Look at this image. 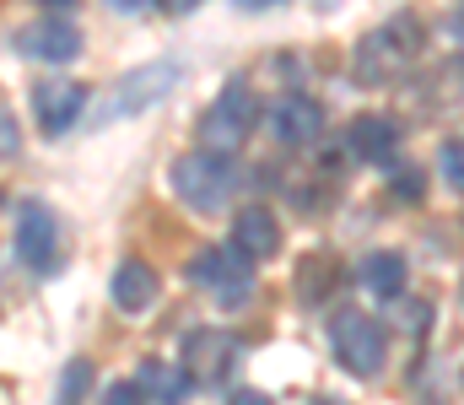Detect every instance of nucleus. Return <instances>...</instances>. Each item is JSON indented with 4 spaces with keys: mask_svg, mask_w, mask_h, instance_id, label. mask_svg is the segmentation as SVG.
Here are the masks:
<instances>
[{
    "mask_svg": "<svg viewBox=\"0 0 464 405\" xmlns=\"http://www.w3.org/2000/svg\"><path fill=\"white\" fill-rule=\"evenodd\" d=\"M421 22L416 16H389V22H378V27H367L362 38H356V49H351V76L362 82V87H389V82H400L416 60H421Z\"/></svg>",
    "mask_w": 464,
    "mask_h": 405,
    "instance_id": "nucleus-1",
    "label": "nucleus"
},
{
    "mask_svg": "<svg viewBox=\"0 0 464 405\" xmlns=\"http://www.w3.org/2000/svg\"><path fill=\"white\" fill-rule=\"evenodd\" d=\"M168 184H173V195H179L189 211L211 217V211L227 206L232 189H237V162H232L227 151L200 146V151H184V157L168 168Z\"/></svg>",
    "mask_w": 464,
    "mask_h": 405,
    "instance_id": "nucleus-2",
    "label": "nucleus"
},
{
    "mask_svg": "<svg viewBox=\"0 0 464 405\" xmlns=\"http://www.w3.org/2000/svg\"><path fill=\"white\" fill-rule=\"evenodd\" d=\"M330 341H335L341 368L356 373V379H372V373H383V362H389V335H383V324L367 319V313H356V308H341V313H335Z\"/></svg>",
    "mask_w": 464,
    "mask_h": 405,
    "instance_id": "nucleus-3",
    "label": "nucleus"
},
{
    "mask_svg": "<svg viewBox=\"0 0 464 405\" xmlns=\"http://www.w3.org/2000/svg\"><path fill=\"white\" fill-rule=\"evenodd\" d=\"M11 249L16 260L33 270V275H54L60 270V217L44 206V200H22L16 217H11Z\"/></svg>",
    "mask_w": 464,
    "mask_h": 405,
    "instance_id": "nucleus-4",
    "label": "nucleus"
},
{
    "mask_svg": "<svg viewBox=\"0 0 464 405\" xmlns=\"http://www.w3.org/2000/svg\"><path fill=\"white\" fill-rule=\"evenodd\" d=\"M254 120H259V98H254L243 82H227V87L217 92V103L206 109V120H200V140H206L211 151H227L232 157V146L248 140Z\"/></svg>",
    "mask_w": 464,
    "mask_h": 405,
    "instance_id": "nucleus-5",
    "label": "nucleus"
},
{
    "mask_svg": "<svg viewBox=\"0 0 464 405\" xmlns=\"http://www.w3.org/2000/svg\"><path fill=\"white\" fill-rule=\"evenodd\" d=\"M179 60H151V65H135V71H124L114 82V92H109V120H130V114H146L151 103H162L173 87H179Z\"/></svg>",
    "mask_w": 464,
    "mask_h": 405,
    "instance_id": "nucleus-6",
    "label": "nucleus"
},
{
    "mask_svg": "<svg viewBox=\"0 0 464 405\" xmlns=\"http://www.w3.org/2000/svg\"><path fill=\"white\" fill-rule=\"evenodd\" d=\"M189 281L195 286H206L222 308L232 303H243L248 292H254V275H248V255L232 244V249H200L195 260H189Z\"/></svg>",
    "mask_w": 464,
    "mask_h": 405,
    "instance_id": "nucleus-7",
    "label": "nucleus"
},
{
    "mask_svg": "<svg viewBox=\"0 0 464 405\" xmlns=\"http://www.w3.org/2000/svg\"><path fill=\"white\" fill-rule=\"evenodd\" d=\"M11 49H16L22 60L60 65V60H76V54H82V33H76V22H65V16H38V22H27V27L11 33Z\"/></svg>",
    "mask_w": 464,
    "mask_h": 405,
    "instance_id": "nucleus-8",
    "label": "nucleus"
},
{
    "mask_svg": "<svg viewBox=\"0 0 464 405\" xmlns=\"http://www.w3.org/2000/svg\"><path fill=\"white\" fill-rule=\"evenodd\" d=\"M237 362V341H232L227 330H189L184 335V373L200 384V390H217L222 379H227V368Z\"/></svg>",
    "mask_w": 464,
    "mask_h": 405,
    "instance_id": "nucleus-9",
    "label": "nucleus"
},
{
    "mask_svg": "<svg viewBox=\"0 0 464 405\" xmlns=\"http://www.w3.org/2000/svg\"><path fill=\"white\" fill-rule=\"evenodd\" d=\"M87 109V87L71 82V76H49L33 87V114H38V130L44 135H65Z\"/></svg>",
    "mask_w": 464,
    "mask_h": 405,
    "instance_id": "nucleus-10",
    "label": "nucleus"
},
{
    "mask_svg": "<svg viewBox=\"0 0 464 405\" xmlns=\"http://www.w3.org/2000/svg\"><path fill=\"white\" fill-rule=\"evenodd\" d=\"M270 130H276L281 146H314L324 135V109L314 98H303V92H286L270 109Z\"/></svg>",
    "mask_w": 464,
    "mask_h": 405,
    "instance_id": "nucleus-11",
    "label": "nucleus"
},
{
    "mask_svg": "<svg viewBox=\"0 0 464 405\" xmlns=\"http://www.w3.org/2000/svg\"><path fill=\"white\" fill-rule=\"evenodd\" d=\"M346 146L356 162H367V168H389L394 157H400V130L383 120V114H356L346 130Z\"/></svg>",
    "mask_w": 464,
    "mask_h": 405,
    "instance_id": "nucleus-12",
    "label": "nucleus"
},
{
    "mask_svg": "<svg viewBox=\"0 0 464 405\" xmlns=\"http://www.w3.org/2000/svg\"><path fill=\"white\" fill-rule=\"evenodd\" d=\"M232 244H237L248 260H270V255L281 249V222H276V211H270V206H243V211L232 217Z\"/></svg>",
    "mask_w": 464,
    "mask_h": 405,
    "instance_id": "nucleus-13",
    "label": "nucleus"
},
{
    "mask_svg": "<svg viewBox=\"0 0 464 405\" xmlns=\"http://www.w3.org/2000/svg\"><path fill=\"white\" fill-rule=\"evenodd\" d=\"M135 384L146 390V400L151 405H184L189 400V390H195V379H189L179 362H168V357H146L140 373H135Z\"/></svg>",
    "mask_w": 464,
    "mask_h": 405,
    "instance_id": "nucleus-14",
    "label": "nucleus"
},
{
    "mask_svg": "<svg viewBox=\"0 0 464 405\" xmlns=\"http://www.w3.org/2000/svg\"><path fill=\"white\" fill-rule=\"evenodd\" d=\"M151 297H157V270L146 260H124L114 270V303L124 313H140V308H151Z\"/></svg>",
    "mask_w": 464,
    "mask_h": 405,
    "instance_id": "nucleus-15",
    "label": "nucleus"
},
{
    "mask_svg": "<svg viewBox=\"0 0 464 405\" xmlns=\"http://www.w3.org/2000/svg\"><path fill=\"white\" fill-rule=\"evenodd\" d=\"M356 281H362L372 297H400V286H405V255H394V249L367 255V260L356 265Z\"/></svg>",
    "mask_w": 464,
    "mask_h": 405,
    "instance_id": "nucleus-16",
    "label": "nucleus"
},
{
    "mask_svg": "<svg viewBox=\"0 0 464 405\" xmlns=\"http://www.w3.org/2000/svg\"><path fill=\"white\" fill-rule=\"evenodd\" d=\"M87 384H92V362H87V357L65 362V373H60V390H54V405H82Z\"/></svg>",
    "mask_w": 464,
    "mask_h": 405,
    "instance_id": "nucleus-17",
    "label": "nucleus"
},
{
    "mask_svg": "<svg viewBox=\"0 0 464 405\" xmlns=\"http://www.w3.org/2000/svg\"><path fill=\"white\" fill-rule=\"evenodd\" d=\"M464 98V65L454 71V65H443L438 76H432V87H427V103L438 109V103H459Z\"/></svg>",
    "mask_w": 464,
    "mask_h": 405,
    "instance_id": "nucleus-18",
    "label": "nucleus"
},
{
    "mask_svg": "<svg viewBox=\"0 0 464 405\" xmlns=\"http://www.w3.org/2000/svg\"><path fill=\"white\" fill-rule=\"evenodd\" d=\"M443 178L464 195V140H449V146H443Z\"/></svg>",
    "mask_w": 464,
    "mask_h": 405,
    "instance_id": "nucleus-19",
    "label": "nucleus"
},
{
    "mask_svg": "<svg viewBox=\"0 0 464 405\" xmlns=\"http://www.w3.org/2000/svg\"><path fill=\"white\" fill-rule=\"evenodd\" d=\"M389 189H394V200H400V206H416V200H421V173H416V168H411V173H394V184H389Z\"/></svg>",
    "mask_w": 464,
    "mask_h": 405,
    "instance_id": "nucleus-20",
    "label": "nucleus"
},
{
    "mask_svg": "<svg viewBox=\"0 0 464 405\" xmlns=\"http://www.w3.org/2000/svg\"><path fill=\"white\" fill-rule=\"evenodd\" d=\"M0 151H5V157H16V151H22V140H16V114H11V109L0 114Z\"/></svg>",
    "mask_w": 464,
    "mask_h": 405,
    "instance_id": "nucleus-21",
    "label": "nucleus"
},
{
    "mask_svg": "<svg viewBox=\"0 0 464 405\" xmlns=\"http://www.w3.org/2000/svg\"><path fill=\"white\" fill-rule=\"evenodd\" d=\"M103 405H146V390H140V384H114Z\"/></svg>",
    "mask_w": 464,
    "mask_h": 405,
    "instance_id": "nucleus-22",
    "label": "nucleus"
},
{
    "mask_svg": "<svg viewBox=\"0 0 464 405\" xmlns=\"http://www.w3.org/2000/svg\"><path fill=\"white\" fill-rule=\"evenodd\" d=\"M195 5H200V0H157V11H162V16H189Z\"/></svg>",
    "mask_w": 464,
    "mask_h": 405,
    "instance_id": "nucleus-23",
    "label": "nucleus"
},
{
    "mask_svg": "<svg viewBox=\"0 0 464 405\" xmlns=\"http://www.w3.org/2000/svg\"><path fill=\"white\" fill-rule=\"evenodd\" d=\"M227 405H270V400H265V395H259V390H237V395H232Z\"/></svg>",
    "mask_w": 464,
    "mask_h": 405,
    "instance_id": "nucleus-24",
    "label": "nucleus"
},
{
    "mask_svg": "<svg viewBox=\"0 0 464 405\" xmlns=\"http://www.w3.org/2000/svg\"><path fill=\"white\" fill-rule=\"evenodd\" d=\"M449 33H454V38H459V43H464V0H459V5H454V16H449Z\"/></svg>",
    "mask_w": 464,
    "mask_h": 405,
    "instance_id": "nucleus-25",
    "label": "nucleus"
},
{
    "mask_svg": "<svg viewBox=\"0 0 464 405\" xmlns=\"http://www.w3.org/2000/svg\"><path fill=\"white\" fill-rule=\"evenodd\" d=\"M243 11H259V5H276V0H237Z\"/></svg>",
    "mask_w": 464,
    "mask_h": 405,
    "instance_id": "nucleus-26",
    "label": "nucleus"
},
{
    "mask_svg": "<svg viewBox=\"0 0 464 405\" xmlns=\"http://www.w3.org/2000/svg\"><path fill=\"white\" fill-rule=\"evenodd\" d=\"M38 5H71V0H38Z\"/></svg>",
    "mask_w": 464,
    "mask_h": 405,
    "instance_id": "nucleus-27",
    "label": "nucleus"
}]
</instances>
